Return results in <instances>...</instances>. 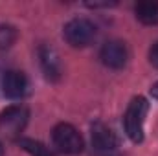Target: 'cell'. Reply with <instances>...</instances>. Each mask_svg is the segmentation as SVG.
I'll return each mask as SVG.
<instances>
[{
	"label": "cell",
	"mask_w": 158,
	"mask_h": 156,
	"mask_svg": "<svg viewBox=\"0 0 158 156\" xmlns=\"http://www.w3.org/2000/svg\"><path fill=\"white\" fill-rule=\"evenodd\" d=\"M0 156H4V145H2V142H0Z\"/></svg>",
	"instance_id": "9a60e30c"
},
{
	"label": "cell",
	"mask_w": 158,
	"mask_h": 156,
	"mask_svg": "<svg viewBox=\"0 0 158 156\" xmlns=\"http://www.w3.org/2000/svg\"><path fill=\"white\" fill-rule=\"evenodd\" d=\"M92 149L96 156H116L118 154V138L105 123L96 121L90 130Z\"/></svg>",
	"instance_id": "5b68a950"
},
{
	"label": "cell",
	"mask_w": 158,
	"mask_h": 156,
	"mask_svg": "<svg viewBox=\"0 0 158 156\" xmlns=\"http://www.w3.org/2000/svg\"><path fill=\"white\" fill-rule=\"evenodd\" d=\"M19 39V30L13 24L0 22V50H9Z\"/></svg>",
	"instance_id": "8fae6325"
},
{
	"label": "cell",
	"mask_w": 158,
	"mask_h": 156,
	"mask_svg": "<svg viewBox=\"0 0 158 156\" xmlns=\"http://www.w3.org/2000/svg\"><path fill=\"white\" fill-rule=\"evenodd\" d=\"M149 63L158 68V42H155L151 48H149Z\"/></svg>",
	"instance_id": "7c38bea8"
},
{
	"label": "cell",
	"mask_w": 158,
	"mask_h": 156,
	"mask_svg": "<svg viewBox=\"0 0 158 156\" xmlns=\"http://www.w3.org/2000/svg\"><path fill=\"white\" fill-rule=\"evenodd\" d=\"M134 17L143 26H158V0H140L134 4Z\"/></svg>",
	"instance_id": "9c48e42d"
},
{
	"label": "cell",
	"mask_w": 158,
	"mask_h": 156,
	"mask_svg": "<svg viewBox=\"0 0 158 156\" xmlns=\"http://www.w3.org/2000/svg\"><path fill=\"white\" fill-rule=\"evenodd\" d=\"M151 96H153V99H156L158 101V81L151 86Z\"/></svg>",
	"instance_id": "5bb4252c"
},
{
	"label": "cell",
	"mask_w": 158,
	"mask_h": 156,
	"mask_svg": "<svg viewBox=\"0 0 158 156\" xmlns=\"http://www.w3.org/2000/svg\"><path fill=\"white\" fill-rule=\"evenodd\" d=\"M53 147L63 154H79L85 149V140L77 129L70 123H57L52 130Z\"/></svg>",
	"instance_id": "7a4b0ae2"
},
{
	"label": "cell",
	"mask_w": 158,
	"mask_h": 156,
	"mask_svg": "<svg viewBox=\"0 0 158 156\" xmlns=\"http://www.w3.org/2000/svg\"><path fill=\"white\" fill-rule=\"evenodd\" d=\"M37 53H39L40 70H42L44 77L50 83H57L63 76V66H61V59H59V53L55 51V48H52L50 44H40Z\"/></svg>",
	"instance_id": "ba28073f"
},
{
	"label": "cell",
	"mask_w": 158,
	"mask_h": 156,
	"mask_svg": "<svg viewBox=\"0 0 158 156\" xmlns=\"http://www.w3.org/2000/svg\"><path fill=\"white\" fill-rule=\"evenodd\" d=\"M17 143H19V147L22 151H26L30 156H55V153L50 147H46L42 142L33 140V138H19Z\"/></svg>",
	"instance_id": "30bf717a"
},
{
	"label": "cell",
	"mask_w": 158,
	"mask_h": 156,
	"mask_svg": "<svg viewBox=\"0 0 158 156\" xmlns=\"http://www.w3.org/2000/svg\"><path fill=\"white\" fill-rule=\"evenodd\" d=\"M0 90L7 99H22L30 92V79L20 70H6L2 74Z\"/></svg>",
	"instance_id": "8992f818"
},
{
	"label": "cell",
	"mask_w": 158,
	"mask_h": 156,
	"mask_svg": "<svg viewBox=\"0 0 158 156\" xmlns=\"http://www.w3.org/2000/svg\"><path fill=\"white\" fill-rule=\"evenodd\" d=\"M96 35H98L96 24L92 20H88V18H83V17L72 18L63 28V37L72 48H86V46H90L96 39Z\"/></svg>",
	"instance_id": "3957f363"
},
{
	"label": "cell",
	"mask_w": 158,
	"mask_h": 156,
	"mask_svg": "<svg viewBox=\"0 0 158 156\" xmlns=\"http://www.w3.org/2000/svg\"><path fill=\"white\" fill-rule=\"evenodd\" d=\"M99 59L101 63L107 66V68H112V70H119L127 64L129 61V50H127V44L123 40H107L103 46H101V51H99Z\"/></svg>",
	"instance_id": "52a82bcc"
},
{
	"label": "cell",
	"mask_w": 158,
	"mask_h": 156,
	"mask_svg": "<svg viewBox=\"0 0 158 156\" xmlns=\"http://www.w3.org/2000/svg\"><path fill=\"white\" fill-rule=\"evenodd\" d=\"M30 112L24 105H11L0 112V132L7 138H20V132L26 129Z\"/></svg>",
	"instance_id": "277c9868"
},
{
	"label": "cell",
	"mask_w": 158,
	"mask_h": 156,
	"mask_svg": "<svg viewBox=\"0 0 158 156\" xmlns=\"http://www.w3.org/2000/svg\"><path fill=\"white\" fill-rule=\"evenodd\" d=\"M0 83H2V76H0Z\"/></svg>",
	"instance_id": "2e32d148"
},
{
	"label": "cell",
	"mask_w": 158,
	"mask_h": 156,
	"mask_svg": "<svg viewBox=\"0 0 158 156\" xmlns=\"http://www.w3.org/2000/svg\"><path fill=\"white\" fill-rule=\"evenodd\" d=\"M86 6L92 7V9H96V7H114V6H118V4H116V2H88Z\"/></svg>",
	"instance_id": "4fadbf2b"
},
{
	"label": "cell",
	"mask_w": 158,
	"mask_h": 156,
	"mask_svg": "<svg viewBox=\"0 0 158 156\" xmlns=\"http://www.w3.org/2000/svg\"><path fill=\"white\" fill-rule=\"evenodd\" d=\"M149 112V101L143 96L131 99L123 114V130L132 143H142L145 138V117Z\"/></svg>",
	"instance_id": "6da1fadb"
}]
</instances>
